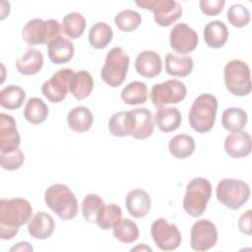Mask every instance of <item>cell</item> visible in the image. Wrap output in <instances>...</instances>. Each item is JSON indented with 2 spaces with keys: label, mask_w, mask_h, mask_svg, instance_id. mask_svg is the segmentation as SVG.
<instances>
[{
  "label": "cell",
  "mask_w": 252,
  "mask_h": 252,
  "mask_svg": "<svg viewBox=\"0 0 252 252\" xmlns=\"http://www.w3.org/2000/svg\"><path fill=\"white\" fill-rule=\"evenodd\" d=\"M21 143L17 124L12 115L0 114V152L1 154L19 149Z\"/></svg>",
  "instance_id": "9a60e30c"
},
{
  "label": "cell",
  "mask_w": 252,
  "mask_h": 252,
  "mask_svg": "<svg viewBox=\"0 0 252 252\" xmlns=\"http://www.w3.org/2000/svg\"><path fill=\"white\" fill-rule=\"evenodd\" d=\"M251 210H247L244 214H242L239 217L238 220V227L240 229L241 232L247 234V235H251L252 233V227H251Z\"/></svg>",
  "instance_id": "7bdbcfd3"
},
{
  "label": "cell",
  "mask_w": 252,
  "mask_h": 252,
  "mask_svg": "<svg viewBox=\"0 0 252 252\" xmlns=\"http://www.w3.org/2000/svg\"><path fill=\"white\" fill-rule=\"evenodd\" d=\"M248 120L245 110L240 107H228L221 114L223 128L230 132L242 131Z\"/></svg>",
  "instance_id": "1f68e13d"
},
{
  "label": "cell",
  "mask_w": 252,
  "mask_h": 252,
  "mask_svg": "<svg viewBox=\"0 0 252 252\" xmlns=\"http://www.w3.org/2000/svg\"><path fill=\"white\" fill-rule=\"evenodd\" d=\"M154 120L161 132L168 133L178 129L182 121V116L176 107L159 106L157 109Z\"/></svg>",
  "instance_id": "44dd1931"
},
{
  "label": "cell",
  "mask_w": 252,
  "mask_h": 252,
  "mask_svg": "<svg viewBox=\"0 0 252 252\" xmlns=\"http://www.w3.org/2000/svg\"><path fill=\"white\" fill-rule=\"evenodd\" d=\"M61 27L58 21L50 19L30 20L22 30L23 39L30 45L48 44L53 38L60 35Z\"/></svg>",
  "instance_id": "ba28073f"
},
{
  "label": "cell",
  "mask_w": 252,
  "mask_h": 252,
  "mask_svg": "<svg viewBox=\"0 0 252 252\" xmlns=\"http://www.w3.org/2000/svg\"><path fill=\"white\" fill-rule=\"evenodd\" d=\"M225 153L232 158H242L251 153V137L244 131L231 132L223 143Z\"/></svg>",
  "instance_id": "e0dca14e"
},
{
  "label": "cell",
  "mask_w": 252,
  "mask_h": 252,
  "mask_svg": "<svg viewBox=\"0 0 252 252\" xmlns=\"http://www.w3.org/2000/svg\"><path fill=\"white\" fill-rule=\"evenodd\" d=\"M86 20L78 12H71L64 16L62 21L63 32L70 38L80 37L85 31Z\"/></svg>",
  "instance_id": "8d00e7d4"
},
{
  "label": "cell",
  "mask_w": 252,
  "mask_h": 252,
  "mask_svg": "<svg viewBox=\"0 0 252 252\" xmlns=\"http://www.w3.org/2000/svg\"><path fill=\"white\" fill-rule=\"evenodd\" d=\"M135 118L132 111H119L108 120V130L115 137L131 136L134 131Z\"/></svg>",
  "instance_id": "603a6c76"
},
{
  "label": "cell",
  "mask_w": 252,
  "mask_h": 252,
  "mask_svg": "<svg viewBox=\"0 0 252 252\" xmlns=\"http://www.w3.org/2000/svg\"><path fill=\"white\" fill-rule=\"evenodd\" d=\"M142 9L154 12L155 22L160 27H169L182 15L181 5L174 0H144L135 1Z\"/></svg>",
  "instance_id": "9c48e42d"
},
{
  "label": "cell",
  "mask_w": 252,
  "mask_h": 252,
  "mask_svg": "<svg viewBox=\"0 0 252 252\" xmlns=\"http://www.w3.org/2000/svg\"><path fill=\"white\" fill-rule=\"evenodd\" d=\"M114 23L120 31L128 32L139 28L142 23V17L138 12L131 9H126L119 12L115 16Z\"/></svg>",
  "instance_id": "f35d334b"
},
{
  "label": "cell",
  "mask_w": 252,
  "mask_h": 252,
  "mask_svg": "<svg viewBox=\"0 0 252 252\" xmlns=\"http://www.w3.org/2000/svg\"><path fill=\"white\" fill-rule=\"evenodd\" d=\"M121 98L128 105L143 104L148 99V87L141 81H133L121 91Z\"/></svg>",
  "instance_id": "f546056e"
},
{
  "label": "cell",
  "mask_w": 252,
  "mask_h": 252,
  "mask_svg": "<svg viewBox=\"0 0 252 252\" xmlns=\"http://www.w3.org/2000/svg\"><path fill=\"white\" fill-rule=\"evenodd\" d=\"M187 94L186 86L179 80H167L153 86L151 100L155 106H165L181 102Z\"/></svg>",
  "instance_id": "30bf717a"
},
{
  "label": "cell",
  "mask_w": 252,
  "mask_h": 252,
  "mask_svg": "<svg viewBox=\"0 0 252 252\" xmlns=\"http://www.w3.org/2000/svg\"><path fill=\"white\" fill-rule=\"evenodd\" d=\"M55 221L51 215L45 212L35 213L28 222V231L35 239L43 240L51 236Z\"/></svg>",
  "instance_id": "ffe728a7"
},
{
  "label": "cell",
  "mask_w": 252,
  "mask_h": 252,
  "mask_svg": "<svg viewBox=\"0 0 252 252\" xmlns=\"http://www.w3.org/2000/svg\"><path fill=\"white\" fill-rule=\"evenodd\" d=\"M216 195L218 201L223 206L231 210H237L248 201L250 187L243 180L224 178L218 183Z\"/></svg>",
  "instance_id": "8992f818"
},
{
  "label": "cell",
  "mask_w": 252,
  "mask_h": 252,
  "mask_svg": "<svg viewBox=\"0 0 252 252\" xmlns=\"http://www.w3.org/2000/svg\"><path fill=\"white\" fill-rule=\"evenodd\" d=\"M32 214L31 203L24 198L0 200V237L3 240L14 238L19 227L29 222Z\"/></svg>",
  "instance_id": "6da1fadb"
},
{
  "label": "cell",
  "mask_w": 252,
  "mask_h": 252,
  "mask_svg": "<svg viewBox=\"0 0 252 252\" xmlns=\"http://www.w3.org/2000/svg\"><path fill=\"white\" fill-rule=\"evenodd\" d=\"M103 206L104 202L98 195L94 193L86 195L83 199L81 206L82 215L84 219L89 222L94 223L96 220V217Z\"/></svg>",
  "instance_id": "74e56055"
},
{
  "label": "cell",
  "mask_w": 252,
  "mask_h": 252,
  "mask_svg": "<svg viewBox=\"0 0 252 252\" xmlns=\"http://www.w3.org/2000/svg\"><path fill=\"white\" fill-rule=\"evenodd\" d=\"M135 118L134 131L132 137L138 140H144L152 136L154 132V117L148 108L141 107L131 110Z\"/></svg>",
  "instance_id": "7402d4cb"
},
{
  "label": "cell",
  "mask_w": 252,
  "mask_h": 252,
  "mask_svg": "<svg viewBox=\"0 0 252 252\" xmlns=\"http://www.w3.org/2000/svg\"><path fill=\"white\" fill-rule=\"evenodd\" d=\"M212 196V185L204 177H195L186 186L183 198L184 211L193 218L203 215Z\"/></svg>",
  "instance_id": "277c9868"
},
{
  "label": "cell",
  "mask_w": 252,
  "mask_h": 252,
  "mask_svg": "<svg viewBox=\"0 0 252 252\" xmlns=\"http://www.w3.org/2000/svg\"><path fill=\"white\" fill-rule=\"evenodd\" d=\"M228 38V30L221 21H213L208 23L204 28L205 42L212 48L218 49L222 47Z\"/></svg>",
  "instance_id": "484cf974"
},
{
  "label": "cell",
  "mask_w": 252,
  "mask_h": 252,
  "mask_svg": "<svg viewBox=\"0 0 252 252\" xmlns=\"http://www.w3.org/2000/svg\"><path fill=\"white\" fill-rule=\"evenodd\" d=\"M228 22L235 28H243L250 22V13L242 4L231 5L226 13Z\"/></svg>",
  "instance_id": "ab89813d"
},
{
  "label": "cell",
  "mask_w": 252,
  "mask_h": 252,
  "mask_svg": "<svg viewBox=\"0 0 252 252\" xmlns=\"http://www.w3.org/2000/svg\"><path fill=\"white\" fill-rule=\"evenodd\" d=\"M93 89L94 80L88 71L80 70L73 74L69 86V92L76 99H85L92 94Z\"/></svg>",
  "instance_id": "d4e9b609"
},
{
  "label": "cell",
  "mask_w": 252,
  "mask_h": 252,
  "mask_svg": "<svg viewBox=\"0 0 252 252\" xmlns=\"http://www.w3.org/2000/svg\"><path fill=\"white\" fill-rule=\"evenodd\" d=\"M74 73L75 71L69 68L61 69L54 73L41 86L42 94L53 103L62 101L69 92L70 82Z\"/></svg>",
  "instance_id": "4fadbf2b"
},
{
  "label": "cell",
  "mask_w": 252,
  "mask_h": 252,
  "mask_svg": "<svg viewBox=\"0 0 252 252\" xmlns=\"http://www.w3.org/2000/svg\"><path fill=\"white\" fill-rule=\"evenodd\" d=\"M170 47L179 54L192 52L198 44V34L185 23L175 25L169 34Z\"/></svg>",
  "instance_id": "5bb4252c"
},
{
  "label": "cell",
  "mask_w": 252,
  "mask_h": 252,
  "mask_svg": "<svg viewBox=\"0 0 252 252\" xmlns=\"http://www.w3.org/2000/svg\"><path fill=\"white\" fill-rule=\"evenodd\" d=\"M113 236L122 243H133L139 237L138 225L129 219H121L112 227Z\"/></svg>",
  "instance_id": "e575fe53"
},
{
  "label": "cell",
  "mask_w": 252,
  "mask_h": 252,
  "mask_svg": "<svg viewBox=\"0 0 252 252\" xmlns=\"http://www.w3.org/2000/svg\"><path fill=\"white\" fill-rule=\"evenodd\" d=\"M94 122L92 111L86 106H76L67 115V123L71 130L77 133H84L90 130Z\"/></svg>",
  "instance_id": "4316f807"
},
{
  "label": "cell",
  "mask_w": 252,
  "mask_h": 252,
  "mask_svg": "<svg viewBox=\"0 0 252 252\" xmlns=\"http://www.w3.org/2000/svg\"><path fill=\"white\" fill-rule=\"evenodd\" d=\"M49 113L48 106L39 97L30 98L24 108L23 114L28 122L36 125L40 124L47 118Z\"/></svg>",
  "instance_id": "4dcf8cb0"
},
{
  "label": "cell",
  "mask_w": 252,
  "mask_h": 252,
  "mask_svg": "<svg viewBox=\"0 0 252 252\" xmlns=\"http://www.w3.org/2000/svg\"><path fill=\"white\" fill-rule=\"evenodd\" d=\"M223 82L232 94L244 96L251 92L250 68L242 60L234 59L227 62L223 69Z\"/></svg>",
  "instance_id": "52a82bcc"
},
{
  "label": "cell",
  "mask_w": 252,
  "mask_h": 252,
  "mask_svg": "<svg viewBox=\"0 0 252 252\" xmlns=\"http://www.w3.org/2000/svg\"><path fill=\"white\" fill-rule=\"evenodd\" d=\"M44 202L61 220H72L78 214L77 198L67 185L60 183L50 185L45 190Z\"/></svg>",
  "instance_id": "7a4b0ae2"
},
{
  "label": "cell",
  "mask_w": 252,
  "mask_h": 252,
  "mask_svg": "<svg viewBox=\"0 0 252 252\" xmlns=\"http://www.w3.org/2000/svg\"><path fill=\"white\" fill-rule=\"evenodd\" d=\"M195 148V140L187 134H178L172 137L168 143L169 153L179 159L190 157L194 153Z\"/></svg>",
  "instance_id": "f1b7e54d"
},
{
  "label": "cell",
  "mask_w": 252,
  "mask_h": 252,
  "mask_svg": "<svg viewBox=\"0 0 252 252\" xmlns=\"http://www.w3.org/2000/svg\"><path fill=\"white\" fill-rule=\"evenodd\" d=\"M26 98L25 91L17 85H10L0 92V104L3 108L15 110L20 108Z\"/></svg>",
  "instance_id": "836d02e7"
},
{
  "label": "cell",
  "mask_w": 252,
  "mask_h": 252,
  "mask_svg": "<svg viewBox=\"0 0 252 252\" xmlns=\"http://www.w3.org/2000/svg\"><path fill=\"white\" fill-rule=\"evenodd\" d=\"M129 56L119 46H115L110 49L104 60V64L100 71V77L102 81L111 88H117L124 82L128 68H129Z\"/></svg>",
  "instance_id": "5b68a950"
},
{
  "label": "cell",
  "mask_w": 252,
  "mask_h": 252,
  "mask_svg": "<svg viewBox=\"0 0 252 252\" xmlns=\"http://www.w3.org/2000/svg\"><path fill=\"white\" fill-rule=\"evenodd\" d=\"M32 246L28 241L18 242L15 246H13L10 251H32Z\"/></svg>",
  "instance_id": "ee69618b"
},
{
  "label": "cell",
  "mask_w": 252,
  "mask_h": 252,
  "mask_svg": "<svg viewBox=\"0 0 252 252\" xmlns=\"http://www.w3.org/2000/svg\"><path fill=\"white\" fill-rule=\"evenodd\" d=\"M125 206L132 217L137 219L144 218L151 210V198L145 190L136 188L126 195Z\"/></svg>",
  "instance_id": "d6986e66"
},
{
  "label": "cell",
  "mask_w": 252,
  "mask_h": 252,
  "mask_svg": "<svg viewBox=\"0 0 252 252\" xmlns=\"http://www.w3.org/2000/svg\"><path fill=\"white\" fill-rule=\"evenodd\" d=\"M194 62L190 56L167 53L165 56V72L173 77H186L191 74Z\"/></svg>",
  "instance_id": "83f0119b"
},
{
  "label": "cell",
  "mask_w": 252,
  "mask_h": 252,
  "mask_svg": "<svg viewBox=\"0 0 252 252\" xmlns=\"http://www.w3.org/2000/svg\"><path fill=\"white\" fill-rule=\"evenodd\" d=\"M75 48L73 42L61 34L53 38L47 44V53L50 61L54 64L69 62L74 56Z\"/></svg>",
  "instance_id": "ac0fdd59"
},
{
  "label": "cell",
  "mask_w": 252,
  "mask_h": 252,
  "mask_svg": "<svg viewBox=\"0 0 252 252\" xmlns=\"http://www.w3.org/2000/svg\"><path fill=\"white\" fill-rule=\"evenodd\" d=\"M151 235L157 247L162 251L175 250L182 240L177 225L168 222L164 218L157 219L152 223Z\"/></svg>",
  "instance_id": "8fae6325"
},
{
  "label": "cell",
  "mask_w": 252,
  "mask_h": 252,
  "mask_svg": "<svg viewBox=\"0 0 252 252\" xmlns=\"http://www.w3.org/2000/svg\"><path fill=\"white\" fill-rule=\"evenodd\" d=\"M43 66V55L35 48H29L25 54L16 61V67L20 74L32 76L38 73Z\"/></svg>",
  "instance_id": "cb8c5ba5"
},
{
  "label": "cell",
  "mask_w": 252,
  "mask_h": 252,
  "mask_svg": "<svg viewBox=\"0 0 252 252\" xmlns=\"http://www.w3.org/2000/svg\"><path fill=\"white\" fill-rule=\"evenodd\" d=\"M135 70L144 78H155L162 70L159 54L154 50H144L135 59Z\"/></svg>",
  "instance_id": "2e32d148"
},
{
  "label": "cell",
  "mask_w": 252,
  "mask_h": 252,
  "mask_svg": "<svg viewBox=\"0 0 252 252\" xmlns=\"http://www.w3.org/2000/svg\"><path fill=\"white\" fill-rule=\"evenodd\" d=\"M153 251V249L150 247V246H148V245H146V244H142V245H138V246H136V247H133L132 249H131V251Z\"/></svg>",
  "instance_id": "f6af8a7d"
},
{
  "label": "cell",
  "mask_w": 252,
  "mask_h": 252,
  "mask_svg": "<svg viewBox=\"0 0 252 252\" xmlns=\"http://www.w3.org/2000/svg\"><path fill=\"white\" fill-rule=\"evenodd\" d=\"M218 99L211 94H202L193 101L188 120L191 128L198 133H207L215 125Z\"/></svg>",
  "instance_id": "3957f363"
},
{
  "label": "cell",
  "mask_w": 252,
  "mask_h": 252,
  "mask_svg": "<svg viewBox=\"0 0 252 252\" xmlns=\"http://www.w3.org/2000/svg\"><path fill=\"white\" fill-rule=\"evenodd\" d=\"M218 242L216 224L209 220H199L191 227L190 246L195 251H207Z\"/></svg>",
  "instance_id": "7c38bea8"
},
{
  "label": "cell",
  "mask_w": 252,
  "mask_h": 252,
  "mask_svg": "<svg viewBox=\"0 0 252 252\" xmlns=\"http://www.w3.org/2000/svg\"><path fill=\"white\" fill-rule=\"evenodd\" d=\"M113 37V31L104 22L94 24L89 32V42L95 49L106 47Z\"/></svg>",
  "instance_id": "d6a6232c"
},
{
  "label": "cell",
  "mask_w": 252,
  "mask_h": 252,
  "mask_svg": "<svg viewBox=\"0 0 252 252\" xmlns=\"http://www.w3.org/2000/svg\"><path fill=\"white\" fill-rule=\"evenodd\" d=\"M24 161L25 155L20 149L0 155L1 166L6 170H16L23 165Z\"/></svg>",
  "instance_id": "60d3db41"
},
{
  "label": "cell",
  "mask_w": 252,
  "mask_h": 252,
  "mask_svg": "<svg viewBox=\"0 0 252 252\" xmlns=\"http://www.w3.org/2000/svg\"><path fill=\"white\" fill-rule=\"evenodd\" d=\"M122 219V210L115 203L104 205L96 217L95 223L103 230L112 228Z\"/></svg>",
  "instance_id": "d590c367"
},
{
  "label": "cell",
  "mask_w": 252,
  "mask_h": 252,
  "mask_svg": "<svg viewBox=\"0 0 252 252\" xmlns=\"http://www.w3.org/2000/svg\"><path fill=\"white\" fill-rule=\"evenodd\" d=\"M224 4V0H201L199 2L201 11L209 17L217 16L220 14L223 9Z\"/></svg>",
  "instance_id": "b9f144b4"
}]
</instances>
